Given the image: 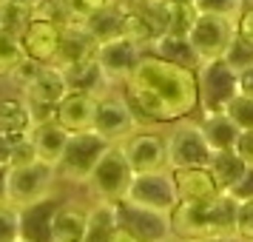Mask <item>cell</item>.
I'll return each instance as SVG.
<instances>
[{
	"instance_id": "cell-1",
	"label": "cell",
	"mask_w": 253,
	"mask_h": 242,
	"mask_svg": "<svg viewBox=\"0 0 253 242\" xmlns=\"http://www.w3.org/2000/svg\"><path fill=\"white\" fill-rule=\"evenodd\" d=\"M126 100L139 123H179L199 108V77L194 69L142 51L126 80Z\"/></svg>"
},
{
	"instance_id": "cell-2",
	"label": "cell",
	"mask_w": 253,
	"mask_h": 242,
	"mask_svg": "<svg viewBox=\"0 0 253 242\" xmlns=\"http://www.w3.org/2000/svg\"><path fill=\"white\" fill-rule=\"evenodd\" d=\"M236 214L239 202L228 191H222L208 202H179L171 211V231L182 242L213 240V237L236 240Z\"/></svg>"
},
{
	"instance_id": "cell-3",
	"label": "cell",
	"mask_w": 253,
	"mask_h": 242,
	"mask_svg": "<svg viewBox=\"0 0 253 242\" xmlns=\"http://www.w3.org/2000/svg\"><path fill=\"white\" fill-rule=\"evenodd\" d=\"M108 140L100 137L97 131H77L69 134L66 151L57 162V174L69 183H88L91 171L97 168V162L108 151Z\"/></svg>"
},
{
	"instance_id": "cell-4",
	"label": "cell",
	"mask_w": 253,
	"mask_h": 242,
	"mask_svg": "<svg viewBox=\"0 0 253 242\" xmlns=\"http://www.w3.org/2000/svg\"><path fill=\"white\" fill-rule=\"evenodd\" d=\"M199 77V111L219 114L239 94V71L230 69L225 60H208L196 69Z\"/></svg>"
},
{
	"instance_id": "cell-5",
	"label": "cell",
	"mask_w": 253,
	"mask_h": 242,
	"mask_svg": "<svg viewBox=\"0 0 253 242\" xmlns=\"http://www.w3.org/2000/svg\"><path fill=\"white\" fill-rule=\"evenodd\" d=\"M131 180H134V171H131L120 143H111L108 151L100 157L97 168L91 171V177H88V188L103 202H123Z\"/></svg>"
},
{
	"instance_id": "cell-6",
	"label": "cell",
	"mask_w": 253,
	"mask_h": 242,
	"mask_svg": "<svg viewBox=\"0 0 253 242\" xmlns=\"http://www.w3.org/2000/svg\"><path fill=\"white\" fill-rule=\"evenodd\" d=\"M69 92L71 89H69V80H66L63 69L54 66V63H46V66H40L35 80L23 89V100L32 108L35 123H46V120H54V111H57L60 100Z\"/></svg>"
},
{
	"instance_id": "cell-7",
	"label": "cell",
	"mask_w": 253,
	"mask_h": 242,
	"mask_svg": "<svg viewBox=\"0 0 253 242\" xmlns=\"http://www.w3.org/2000/svg\"><path fill=\"white\" fill-rule=\"evenodd\" d=\"M126 202L171 214L173 208L179 205V191H176L173 171L171 168H162V171L134 174V180H131V185L126 191Z\"/></svg>"
},
{
	"instance_id": "cell-8",
	"label": "cell",
	"mask_w": 253,
	"mask_h": 242,
	"mask_svg": "<svg viewBox=\"0 0 253 242\" xmlns=\"http://www.w3.org/2000/svg\"><path fill=\"white\" fill-rule=\"evenodd\" d=\"M211 145H208L202 126L185 117L182 123H176L173 131L168 134V168L179 171V168H199L211 162Z\"/></svg>"
},
{
	"instance_id": "cell-9",
	"label": "cell",
	"mask_w": 253,
	"mask_h": 242,
	"mask_svg": "<svg viewBox=\"0 0 253 242\" xmlns=\"http://www.w3.org/2000/svg\"><path fill=\"white\" fill-rule=\"evenodd\" d=\"M54 165L46 162H29V165H14L6 171V202L23 208L29 202H37L48 194V188L54 183Z\"/></svg>"
},
{
	"instance_id": "cell-10",
	"label": "cell",
	"mask_w": 253,
	"mask_h": 242,
	"mask_svg": "<svg viewBox=\"0 0 253 242\" xmlns=\"http://www.w3.org/2000/svg\"><path fill=\"white\" fill-rule=\"evenodd\" d=\"M120 148L126 154L128 165L134 174H148L168 168V137H162L157 131L137 128L131 137L120 143Z\"/></svg>"
},
{
	"instance_id": "cell-11",
	"label": "cell",
	"mask_w": 253,
	"mask_h": 242,
	"mask_svg": "<svg viewBox=\"0 0 253 242\" xmlns=\"http://www.w3.org/2000/svg\"><path fill=\"white\" fill-rule=\"evenodd\" d=\"M188 37H191L194 48L199 51L202 63L222 60L230 46V40L236 37V20L219 17V14H199L194 29L188 32Z\"/></svg>"
},
{
	"instance_id": "cell-12",
	"label": "cell",
	"mask_w": 253,
	"mask_h": 242,
	"mask_svg": "<svg viewBox=\"0 0 253 242\" xmlns=\"http://www.w3.org/2000/svg\"><path fill=\"white\" fill-rule=\"evenodd\" d=\"M139 128V120L134 114V108L128 105L126 97H100L97 103V117H94V131L105 137L108 143H123L126 137H131Z\"/></svg>"
},
{
	"instance_id": "cell-13",
	"label": "cell",
	"mask_w": 253,
	"mask_h": 242,
	"mask_svg": "<svg viewBox=\"0 0 253 242\" xmlns=\"http://www.w3.org/2000/svg\"><path fill=\"white\" fill-rule=\"evenodd\" d=\"M117 217L120 225L128 228L139 242H165L171 237V214H162L154 208H142L134 202H117Z\"/></svg>"
},
{
	"instance_id": "cell-14",
	"label": "cell",
	"mask_w": 253,
	"mask_h": 242,
	"mask_svg": "<svg viewBox=\"0 0 253 242\" xmlns=\"http://www.w3.org/2000/svg\"><path fill=\"white\" fill-rule=\"evenodd\" d=\"M139 57H142V46L126 35L97 46V63H100L108 83H126L131 77V71L137 69Z\"/></svg>"
},
{
	"instance_id": "cell-15",
	"label": "cell",
	"mask_w": 253,
	"mask_h": 242,
	"mask_svg": "<svg viewBox=\"0 0 253 242\" xmlns=\"http://www.w3.org/2000/svg\"><path fill=\"white\" fill-rule=\"evenodd\" d=\"M97 103H100V97H97V94L69 92L63 100H60L57 111H54V120H57L69 134H77V131H94Z\"/></svg>"
},
{
	"instance_id": "cell-16",
	"label": "cell",
	"mask_w": 253,
	"mask_h": 242,
	"mask_svg": "<svg viewBox=\"0 0 253 242\" xmlns=\"http://www.w3.org/2000/svg\"><path fill=\"white\" fill-rule=\"evenodd\" d=\"M63 205L54 194H46L37 202L20 208V240L26 242H54L51 240V222L57 208Z\"/></svg>"
},
{
	"instance_id": "cell-17",
	"label": "cell",
	"mask_w": 253,
	"mask_h": 242,
	"mask_svg": "<svg viewBox=\"0 0 253 242\" xmlns=\"http://www.w3.org/2000/svg\"><path fill=\"white\" fill-rule=\"evenodd\" d=\"M20 40H23L26 54L32 60H37V63H54L57 51H60V40H63V23L32 20Z\"/></svg>"
},
{
	"instance_id": "cell-18",
	"label": "cell",
	"mask_w": 253,
	"mask_h": 242,
	"mask_svg": "<svg viewBox=\"0 0 253 242\" xmlns=\"http://www.w3.org/2000/svg\"><path fill=\"white\" fill-rule=\"evenodd\" d=\"M97 40L91 37V32L85 29L83 23H66L63 26V40H60V51L54 66L60 69H71L83 60H91L97 57Z\"/></svg>"
},
{
	"instance_id": "cell-19",
	"label": "cell",
	"mask_w": 253,
	"mask_h": 242,
	"mask_svg": "<svg viewBox=\"0 0 253 242\" xmlns=\"http://www.w3.org/2000/svg\"><path fill=\"white\" fill-rule=\"evenodd\" d=\"M173 180H176L179 202H208V199H213V196L222 194V188L213 180V174H211L208 165L179 168V171H173Z\"/></svg>"
},
{
	"instance_id": "cell-20",
	"label": "cell",
	"mask_w": 253,
	"mask_h": 242,
	"mask_svg": "<svg viewBox=\"0 0 253 242\" xmlns=\"http://www.w3.org/2000/svg\"><path fill=\"white\" fill-rule=\"evenodd\" d=\"M29 137L35 143L37 160L57 168L60 157L66 151V143H69V131L60 126L57 120H46V123H35L32 131H29Z\"/></svg>"
},
{
	"instance_id": "cell-21",
	"label": "cell",
	"mask_w": 253,
	"mask_h": 242,
	"mask_svg": "<svg viewBox=\"0 0 253 242\" xmlns=\"http://www.w3.org/2000/svg\"><path fill=\"white\" fill-rule=\"evenodd\" d=\"M126 14H128V3L126 0H111L105 9L88 17L85 20V29L91 32V37L97 43H105V40H114V37L126 35Z\"/></svg>"
},
{
	"instance_id": "cell-22",
	"label": "cell",
	"mask_w": 253,
	"mask_h": 242,
	"mask_svg": "<svg viewBox=\"0 0 253 242\" xmlns=\"http://www.w3.org/2000/svg\"><path fill=\"white\" fill-rule=\"evenodd\" d=\"M148 51H154L157 57L168 60V63H176V66H185V69H194V71L202 66L199 51L194 48L191 37H185V35H171L168 32V35L157 37L148 46Z\"/></svg>"
},
{
	"instance_id": "cell-23",
	"label": "cell",
	"mask_w": 253,
	"mask_h": 242,
	"mask_svg": "<svg viewBox=\"0 0 253 242\" xmlns=\"http://www.w3.org/2000/svg\"><path fill=\"white\" fill-rule=\"evenodd\" d=\"M88 231V211L74 205H60L51 222V240L54 242H85Z\"/></svg>"
},
{
	"instance_id": "cell-24",
	"label": "cell",
	"mask_w": 253,
	"mask_h": 242,
	"mask_svg": "<svg viewBox=\"0 0 253 242\" xmlns=\"http://www.w3.org/2000/svg\"><path fill=\"white\" fill-rule=\"evenodd\" d=\"M199 126H202V134H205L211 151H230V148H236L242 128L236 126L225 111H219V114H205V120H202Z\"/></svg>"
},
{
	"instance_id": "cell-25",
	"label": "cell",
	"mask_w": 253,
	"mask_h": 242,
	"mask_svg": "<svg viewBox=\"0 0 253 242\" xmlns=\"http://www.w3.org/2000/svg\"><path fill=\"white\" fill-rule=\"evenodd\" d=\"M248 165H251V162L245 160L236 148L213 151V154H211V162H208V168H211V174H213V180L219 183L222 191H230L233 185L239 183V177L245 174Z\"/></svg>"
},
{
	"instance_id": "cell-26",
	"label": "cell",
	"mask_w": 253,
	"mask_h": 242,
	"mask_svg": "<svg viewBox=\"0 0 253 242\" xmlns=\"http://www.w3.org/2000/svg\"><path fill=\"white\" fill-rule=\"evenodd\" d=\"M120 228V217H117V202H97L88 211V231H85V242H111L114 231Z\"/></svg>"
},
{
	"instance_id": "cell-27",
	"label": "cell",
	"mask_w": 253,
	"mask_h": 242,
	"mask_svg": "<svg viewBox=\"0 0 253 242\" xmlns=\"http://www.w3.org/2000/svg\"><path fill=\"white\" fill-rule=\"evenodd\" d=\"M63 74H66V80H69L71 92L97 94V89L108 83V80H105V74H103V69H100V63H97V57L83 60V63L71 66V69H63Z\"/></svg>"
},
{
	"instance_id": "cell-28",
	"label": "cell",
	"mask_w": 253,
	"mask_h": 242,
	"mask_svg": "<svg viewBox=\"0 0 253 242\" xmlns=\"http://www.w3.org/2000/svg\"><path fill=\"white\" fill-rule=\"evenodd\" d=\"M35 117L26 100H0V131L6 134H29Z\"/></svg>"
},
{
	"instance_id": "cell-29",
	"label": "cell",
	"mask_w": 253,
	"mask_h": 242,
	"mask_svg": "<svg viewBox=\"0 0 253 242\" xmlns=\"http://www.w3.org/2000/svg\"><path fill=\"white\" fill-rule=\"evenodd\" d=\"M32 23V9L17 0H0V35L23 37Z\"/></svg>"
},
{
	"instance_id": "cell-30",
	"label": "cell",
	"mask_w": 253,
	"mask_h": 242,
	"mask_svg": "<svg viewBox=\"0 0 253 242\" xmlns=\"http://www.w3.org/2000/svg\"><path fill=\"white\" fill-rule=\"evenodd\" d=\"M196 17H199V12H196L194 3H188V0H168V32L171 35L188 37V32L196 23Z\"/></svg>"
},
{
	"instance_id": "cell-31",
	"label": "cell",
	"mask_w": 253,
	"mask_h": 242,
	"mask_svg": "<svg viewBox=\"0 0 253 242\" xmlns=\"http://www.w3.org/2000/svg\"><path fill=\"white\" fill-rule=\"evenodd\" d=\"M26 57H29V54H26L20 37L0 35V77H9Z\"/></svg>"
},
{
	"instance_id": "cell-32",
	"label": "cell",
	"mask_w": 253,
	"mask_h": 242,
	"mask_svg": "<svg viewBox=\"0 0 253 242\" xmlns=\"http://www.w3.org/2000/svg\"><path fill=\"white\" fill-rule=\"evenodd\" d=\"M222 60L236 71L251 69L253 66V40H248V37H242L239 32H236V37L230 40V46H228V51H225Z\"/></svg>"
},
{
	"instance_id": "cell-33",
	"label": "cell",
	"mask_w": 253,
	"mask_h": 242,
	"mask_svg": "<svg viewBox=\"0 0 253 242\" xmlns=\"http://www.w3.org/2000/svg\"><path fill=\"white\" fill-rule=\"evenodd\" d=\"M225 114H228L242 131H253V97H248V94H236V97L228 103Z\"/></svg>"
},
{
	"instance_id": "cell-34",
	"label": "cell",
	"mask_w": 253,
	"mask_h": 242,
	"mask_svg": "<svg viewBox=\"0 0 253 242\" xmlns=\"http://www.w3.org/2000/svg\"><path fill=\"white\" fill-rule=\"evenodd\" d=\"M199 14H219V17H230L236 20L245 9V0H194Z\"/></svg>"
},
{
	"instance_id": "cell-35",
	"label": "cell",
	"mask_w": 253,
	"mask_h": 242,
	"mask_svg": "<svg viewBox=\"0 0 253 242\" xmlns=\"http://www.w3.org/2000/svg\"><path fill=\"white\" fill-rule=\"evenodd\" d=\"M20 240V208L12 202H0V242Z\"/></svg>"
},
{
	"instance_id": "cell-36",
	"label": "cell",
	"mask_w": 253,
	"mask_h": 242,
	"mask_svg": "<svg viewBox=\"0 0 253 242\" xmlns=\"http://www.w3.org/2000/svg\"><path fill=\"white\" fill-rule=\"evenodd\" d=\"M63 3H66V12H69V23H85L100 9H105L111 0H63Z\"/></svg>"
},
{
	"instance_id": "cell-37",
	"label": "cell",
	"mask_w": 253,
	"mask_h": 242,
	"mask_svg": "<svg viewBox=\"0 0 253 242\" xmlns=\"http://www.w3.org/2000/svg\"><path fill=\"white\" fill-rule=\"evenodd\" d=\"M236 240L253 242V202H239V214H236Z\"/></svg>"
},
{
	"instance_id": "cell-38",
	"label": "cell",
	"mask_w": 253,
	"mask_h": 242,
	"mask_svg": "<svg viewBox=\"0 0 253 242\" xmlns=\"http://www.w3.org/2000/svg\"><path fill=\"white\" fill-rule=\"evenodd\" d=\"M236 202H253V162L245 168V174L239 177V183L228 191Z\"/></svg>"
},
{
	"instance_id": "cell-39",
	"label": "cell",
	"mask_w": 253,
	"mask_h": 242,
	"mask_svg": "<svg viewBox=\"0 0 253 242\" xmlns=\"http://www.w3.org/2000/svg\"><path fill=\"white\" fill-rule=\"evenodd\" d=\"M40 66H46V63H37V60L26 57L23 63H20V66H17V69L12 71V74H9V77H12V80L17 83V86H20V89H26V86H29V83H32V80L37 77Z\"/></svg>"
},
{
	"instance_id": "cell-40",
	"label": "cell",
	"mask_w": 253,
	"mask_h": 242,
	"mask_svg": "<svg viewBox=\"0 0 253 242\" xmlns=\"http://www.w3.org/2000/svg\"><path fill=\"white\" fill-rule=\"evenodd\" d=\"M23 137H26V134H6V131H0V168H6V171H9L14 145H17Z\"/></svg>"
},
{
	"instance_id": "cell-41",
	"label": "cell",
	"mask_w": 253,
	"mask_h": 242,
	"mask_svg": "<svg viewBox=\"0 0 253 242\" xmlns=\"http://www.w3.org/2000/svg\"><path fill=\"white\" fill-rule=\"evenodd\" d=\"M236 32H239L242 37L253 40V6H245V9H242V14L236 17Z\"/></svg>"
},
{
	"instance_id": "cell-42",
	"label": "cell",
	"mask_w": 253,
	"mask_h": 242,
	"mask_svg": "<svg viewBox=\"0 0 253 242\" xmlns=\"http://www.w3.org/2000/svg\"><path fill=\"white\" fill-rule=\"evenodd\" d=\"M236 151H239L248 162H253V131H242L239 143H236Z\"/></svg>"
},
{
	"instance_id": "cell-43",
	"label": "cell",
	"mask_w": 253,
	"mask_h": 242,
	"mask_svg": "<svg viewBox=\"0 0 253 242\" xmlns=\"http://www.w3.org/2000/svg\"><path fill=\"white\" fill-rule=\"evenodd\" d=\"M239 94L253 97V66L245 69V71H239Z\"/></svg>"
},
{
	"instance_id": "cell-44",
	"label": "cell",
	"mask_w": 253,
	"mask_h": 242,
	"mask_svg": "<svg viewBox=\"0 0 253 242\" xmlns=\"http://www.w3.org/2000/svg\"><path fill=\"white\" fill-rule=\"evenodd\" d=\"M111 242H139V240L128 228H123V225H120V228L114 231V240H111Z\"/></svg>"
},
{
	"instance_id": "cell-45",
	"label": "cell",
	"mask_w": 253,
	"mask_h": 242,
	"mask_svg": "<svg viewBox=\"0 0 253 242\" xmlns=\"http://www.w3.org/2000/svg\"><path fill=\"white\" fill-rule=\"evenodd\" d=\"M0 202H6V168H0Z\"/></svg>"
},
{
	"instance_id": "cell-46",
	"label": "cell",
	"mask_w": 253,
	"mask_h": 242,
	"mask_svg": "<svg viewBox=\"0 0 253 242\" xmlns=\"http://www.w3.org/2000/svg\"><path fill=\"white\" fill-rule=\"evenodd\" d=\"M188 242H236V240H228V237H213V240H188Z\"/></svg>"
},
{
	"instance_id": "cell-47",
	"label": "cell",
	"mask_w": 253,
	"mask_h": 242,
	"mask_svg": "<svg viewBox=\"0 0 253 242\" xmlns=\"http://www.w3.org/2000/svg\"><path fill=\"white\" fill-rule=\"evenodd\" d=\"M17 3H23V6H29V9H35V6L40 3V0H17Z\"/></svg>"
},
{
	"instance_id": "cell-48",
	"label": "cell",
	"mask_w": 253,
	"mask_h": 242,
	"mask_svg": "<svg viewBox=\"0 0 253 242\" xmlns=\"http://www.w3.org/2000/svg\"><path fill=\"white\" fill-rule=\"evenodd\" d=\"M14 242H26V240H14Z\"/></svg>"
},
{
	"instance_id": "cell-49",
	"label": "cell",
	"mask_w": 253,
	"mask_h": 242,
	"mask_svg": "<svg viewBox=\"0 0 253 242\" xmlns=\"http://www.w3.org/2000/svg\"><path fill=\"white\" fill-rule=\"evenodd\" d=\"M188 3H194V0H188Z\"/></svg>"
},
{
	"instance_id": "cell-50",
	"label": "cell",
	"mask_w": 253,
	"mask_h": 242,
	"mask_svg": "<svg viewBox=\"0 0 253 242\" xmlns=\"http://www.w3.org/2000/svg\"><path fill=\"white\" fill-rule=\"evenodd\" d=\"M165 242H168V240H165Z\"/></svg>"
}]
</instances>
